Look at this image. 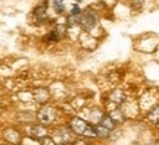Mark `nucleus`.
I'll return each instance as SVG.
<instances>
[{
	"label": "nucleus",
	"instance_id": "nucleus-1",
	"mask_svg": "<svg viewBox=\"0 0 159 145\" xmlns=\"http://www.w3.org/2000/svg\"><path fill=\"white\" fill-rule=\"evenodd\" d=\"M37 117H39L40 123H43V125H52V123L56 120L57 117V110L55 109V107L52 106H44L41 107L39 110V113H37Z\"/></svg>",
	"mask_w": 159,
	"mask_h": 145
},
{
	"label": "nucleus",
	"instance_id": "nucleus-2",
	"mask_svg": "<svg viewBox=\"0 0 159 145\" xmlns=\"http://www.w3.org/2000/svg\"><path fill=\"white\" fill-rule=\"evenodd\" d=\"M97 23V15L91 11L81 12L80 15V25L85 29V31H91L94 28V25Z\"/></svg>",
	"mask_w": 159,
	"mask_h": 145
},
{
	"label": "nucleus",
	"instance_id": "nucleus-3",
	"mask_svg": "<svg viewBox=\"0 0 159 145\" xmlns=\"http://www.w3.org/2000/svg\"><path fill=\"white\" fill-rule=\"evenodd\" d=\"M69 126L71 129L74 130V134L80 135V136H84L85 130L90 128V125L87 122H84L83 119H80V117H72L71 119V123H69Z\"/></svg>",
	"mask_w": 159,
	"mask_h": 145
},
{
	"label": "nucleus",
	"instance_id": "nucleus-4",
	"mask_svg": "<svg viewBox=\"0 0 159 145\" xmlns=\"http://www.w3.org/2000/svg\"><path fill=\"white\" fill-rule=\"evenodd\" d=\"M72 132H74V130L71 129V126H69V129L68 128H59L55 135H57V141H59L61 144H71L72 141L69 139V138L72 136V135H71Z\"/></svg>",
	"mask_w": 159,
	"mask_h": 145
},
{
	"label": "nucleus",
	"instance_id": "nucleus-5",
	"mask_svg": "<svg viewBox=\"0 0 159 145\" xmlns=\"http://www.w3.org/2000/svg\"><path fill=\"white\" fill-rule=\"evenodd\" d=\"M30 134H31V136L41 139L43 136L47 135V128H46V125H33L30 128Z\"/></svg>",
	"mask_w": 159,
	"mask_h": 145
},
{
	"label": "nucleus",
	"instance_id": "nucleus-6",
	"mask_svg": "<svg viewBox=\"0 0 159 145\" xmlns=\"http://www.w3.org/2000/svg\"><path fill=\"white\" fill-rule=\"evenodd\" d=\"M33 97H34L35 101H39V103H46V101L49 100L50 94H49V91L46 88H35L34 91H33Z\"/></svg>",
	"mask_w": 159,
	"mask_h": 145
},
{
	"label": "nucleus",
	"instance_id": "nucleus-7",
	"mask_svg": "<svg viewBox=\"0 0 159 145\" xmlns=\"http://www.w3.org/2000/svg\"><path fill=\"white\" fill-rule=\"evenodd\" d=\"M125 100V95L124 92L121 91L119 88H115L111 94H109V101H112L114 104H116V106H119V104H122Z\"/></svg>",
	"mask_w": 159,
	"mask_h": 145
},
{
	"label": "nucleus",
	"instance_id": "nucleus-8",
	"mask_svg": "<svg viewBox=\"0 0 159 145\" xmlns=\"http://www.w3.org/2000/svg\"><path fill=\"white\" fill-rule=\"evenodd\" d=\"M99 123H102L103 126H105V128H108L109 130H114L115 126L118 125V123H116L114 119L111 117V114H102V117H100Z\"/></svg>",
	"mask_w": 159,
	"mask_h": 145
},
{
	"label": "nucleus",
	"instance_id": "nucleus-9",
	"mask_svg": "<svg viewBox=\"0 0 159 145\" xmlns=\"http://www.w3.org/2000/svg\"><path fill=\"white\" fill-rule=\"evenodd\" d=\"M94 126V130H96V135L99 138H108L109 134H111V130L108 128H105L102 123H96V125H93Z\"/></svg>",
	"mask_w": 159,
	"mask_h": 145
},
{
	"label": "nucleus",
	"instance_id": "nucleus-10",
	"mask_svg": "<svg viewBox=\"0 0 159 145\" xmlns=\"http://www.w3.org/2000/svg\"><path fill=\"white\" fill-rule=\"evenodd\" d=\"M148 120L153 125H158L159 123V106L158 107H153L148 114Z\"/></svg>",
	"mask_w": 159,
	"mask_h": 145
},
{
	"label": "nucleus",
	"instance_id": "nucleus-11",
	"mask_svg": "<svg viewBox=\"0 0 159 145\" xmlns=\"http://www.w3.org/2000/svg\"><path fill=\"white\" fill-rule=\"evenodd\" d=\"M46 12H47V2H44L43 5H39L34 9V16L39 19H43L46 16Z\"/></svg>",
	"mask_w": 159,
	"mask_h": 145
},
{
	"label": "nucleus",
	"instance_id": "nucleus-12",
	"mask_svg": "<svg viewBox=\"0 0 159 145\" xmlns=\"http://www.w3.org/2000/svg\"><path fill=\"white\" fill-rule=\"evenodd\" d=\"M111 114V117L114 119L116 123H121V122H124V119H125V116H124V113L121 112L119 109H115V110H112V112L109 113Z\"/></svg>",
	"mask_w": 159,
	"mask_h": 145
},
{
	"label": "nucleus",
	"instance_id": "nucleus-13",
	"mask_svg": "<svg viewBox=\"0 0 159 145\" xmlns=\"http://www.w3.org/2000/svg\"><path fill=\"white\" fill-rule=\"evenodd\" d=\"M53 6H55V11H56L57 15H61L65 12V7H63L62 0H53Z\"/></svg>",
	"mask_w": 159,
	"mask_h": 145
},
{
	"label": "nucleus",
	"instance_id": "nucleus-14",
	"mask_svg": "<svg viewBox=\"0 0 159 145\" xmlns=\"http://www.w3.org/2000/svg\"><path fill=\"white\" fill-rule=\"evenodd\" d=\"M44 40L47 41V43H56L57 40H59V35H57L56 31H50V32L46 35V38H44Z\"/></svg>",
	"mask_w": 159,
	"mask_h": 145
},
{
	"label": "nucleus",
	"instance_id": "nucleus-15",
	"mask_svg": "<svg viewBox=\"0 0 159 145\" xmlns=\"http://www.w3.org/2000/svg\"><path fill=\"white\" fill-rule=\"evenodd\" d=\"M65 27H63V25H57L56 27V29H55V31H56L57 32V35H59V38H62V37H65V35H66V31H65Z\"/></svg>",
	"mask_w": 159,
	"mask_h": 145
},
{
	"label": "nucleus",
	"instance_id": "nucleus-16",
	"mask_svg": "<svg viewBox=\"0 0 159 145\" xmlns=\"http://www.w3.org/2000/svg\"><path fill=\"white\" fill-rule=\"evenodd\" d=\"M40 142H41V144H50V145L56 144V141H55V139H52V138H49L47 135H46V136H43V138L40 139Z\"/></svg>",
	"mask_w": 159,
	"mask_h": 145
},
{
	"label": "nucleus",
	"instance_id": "nucleus-17",
	"mask_svg": "<svg viewBox=\"0 0 159 145\" xmlns=\"http://www.w3.org/2000/svg\"><path fill=\"white\" fill-rule=\"evenodd\" d=\"M71 15H75V16L81 15V7H80L78 5H72V9H71Z\"/></svg>",
	"mask_w": 159,
	"mask_h": 145
},
{
	"label": "nucleus",
	"instance_id": "nucleus-18",
	"mask_svg": "<svg viewBox=\"0 0 159 145\" xmlns=\"http://www.w3.org/2000/svg\"><path fill=\"white\" fill-rule=\"evenodd\" d=\"M131 5L134 6V7H140V6L143 5V0H133V2H131Z\"/></svg>",
	"mask_w": 159,
	"mask_h": 145
},
{
	"label": "nucleus",
	"instance_id": "nucleus-19",
	"mask_svg": "<svg viewBox=\"0 0 159 145\" xmlns=\"http://www.w3.org/2000/svg\"><path fill=\"white\" fill-rule=\"evenodd\" d=\"M77 2H83V0H77Z\"/></svg>",
	"mask_w": 159,
	"mask_h": 145
},
{
	"label": "nucleus",
	"instance_id": "nucleus-20",
	"mask_svg": "<svg viewBox=\"0 0 159 145\" xmlns=\"http://www.w3.org/2000/svg\"><path fill=\"white\" fill-rule=\"evenodd\" d=\"M158 128H159V123H158Z\"/></svg>",
	"mask_w": 159,
	"mask_h": 145
}]
</instances>
